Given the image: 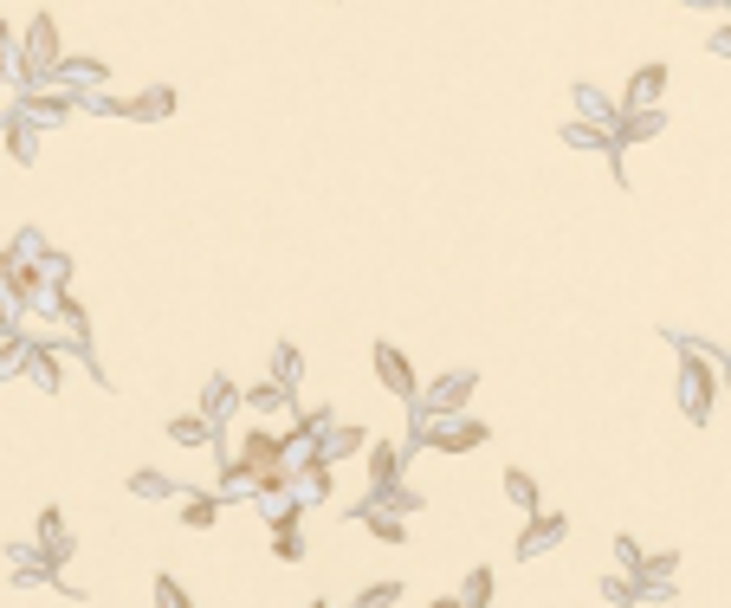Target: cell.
<instances>
[{"label": "cell", "mask_w": 731, "mask_h": 608, "mask_svg": "<svg viewBox=\"0 0 731 608\" xmlns=\"http://www.w3.org/2000/svg\"><path fill=\"white\" fill-rule=\"evenodd\" d=\"M505 499H512L518 511H537V505H544V492H537V479L524 473V466H505Z\"/></svg>", "instance_id": "d6986e66"}, {"label": "cell", "mask_w": 731, "mask_h": 608, "mask_svg": "<svg viewBox=\"0 0 731 608\" xmlns=\"http://www.w3.org/2000/svg\"><path fill=\"white\" fill-rule=\"evenodd\" d=\"M13 324V311H7V298H0V330H7Z\"/></svg>", "instance_id": "4dcf8cb0"}, {"label": "cell", "mask_w": 731, "mask_h": 608, "mask_svg": "<svg viewBox=\"0 0 731 608\" xmlns=\"http://www.w3.org/2000/svg\"><path fill=\"white\" fill-rule=\"evenodd\" d=\"M667 91V65H641V72L628 78V98H622V110H654V98Z\"/></svg>", "instance_id": "5bb4252c"}, {"label": "cell", "mask_w": 731, "mask_h": 608, "mask_svg": "<svg viewBox=\"0 0 731 608\" xmlns=\"http://www.w3.org/2000/svg\"><path fill=\"white\" fill-rule=\"evenodd\" d=\"M130 492L136 499H175L182 486H175L169 473H156V466H143V473H130Z\"/></svg>", "instance_id": "7402d4cb"}, {"label": "cell", "mask_w": 731, "mask_h": 608, "mask_svg": "<svg viewBox=\"0 0 731 608\" xmlns=\"http://www.w3.org/2000/svg\"><path fill=\"white\" fill-rule=\"evenodd\" d=\"M712 408H719V363L699 343H680V414L712 421Z\"/></svg>", "instance_id": "6da1fadb"}, {"label": "cell", "mask_w": 731, "mask_h": 608, "mask_svg": "<svg viewBox=\"0 0 731 608\" xmlns=\"http://www.w3.org/2000/svg\"><path fill=\"white\" fill-rule=\"evenodd\" d=\"M220 499H240V492H253V466L240 460V453H233V460H220Z\"/></svg>", "instance_id": "ffe728a7"}, {"label": "cell", "mask_w": 731, "mask_h": 608, "mask_svg": "<svg viewBox=\"0 0 731 608\" xmlns=\"http://www.w3.org/2000/svg\"><path fill=\"white\" fill-rule=\"evenodd\" d=\"M285 453H292V447H285V434H272V427H253V434L240 440V460L253 466V479L272 473V466H285Z\"/></svg>", "instance_id": "30bf717a"}, {"label": "cell", "mask_w": 731, "mask_h": 608, "mask_svg": "<svg viewBox=\"0 0 731 608\" xmlns=\"http://www.w3.org/2000/svg\"><path fill=\"white\" fill-rule=\"evenodd\" d=\"M156 608H195V596H188L175 576H156Z\"/></svg>", "instance_id": "83f0119b"}, {"label": "cell", "mask_w": 731, "mask_h": 608, "mask_svg": "<svg viewBox=\"0 0 731 608\" xmlns=\"http://www.w3.org/2000/svg\"><path fill=\"white\" fill-rule=\"evenodd\" d=\"M686 7H725V0H686Z\"/></svg>", "instance_id": "1f68e13d"}, {"label": "cell", "mask_w": 731, "mask_h": 608, "mask_svg": "<svg viewBox=\"0 0 731 608\" xmlns=\"http://www.w3.org/2000/svg\"><path fill=\"white\" fill-rule=\"evenodd\" d=\"M641 557H647V550L634 544V537H615V563H622V576H634V570H641Z\"/></svg>", "instance_id": "f1b7e54d"}, {"label": "cell", "mask_w": 731, "mask_h": 608, "mask_svg": "<svg viewBox=\"0 0 731 608\" xmlns=\"http://www.w3.org/2000/svg\"><path fill=\"white\" fill-rule=\"evenodd\" d=\"M369 369H376V382L395 395V402H415L421 395V376H415V363H408L395 343H369Z\"/></svg>", "instance_id": "5b68a950"}, {"label": "cell", "mask_w": 731, "mask_h": 608, "mask_svg": "<svg viewBox=\"0 0 731 608\" xmlns=\"http://www.w3.org/2000/svg\"><path fill=\"white\" fill-rule=\"evenodd\" d=\"M123 110H130V117H169V110H175V91H169V85H162V91H143V98L123 104Z\"/></svg>", "instance_id": "d4e9b609"}, {"label": "cell", "mask_w": 731, "mask_h": 608, "mask_svg": "<svg viewBox=\"0 0 731 608\" xmlns=\"http://www.w3.org/2000/svg\"><path fill=\"white\" fill-rule=\"evenodd\" d=\"M427 608H466V602H460V596H434Z\"/></svg>", "instance_id": "f546056e"}, {"label": "cell", "mask_w": 731, "mask_h": 608, "mask_svg": "<svg viewBox=\"0 0 731 608\" xmlns=\"http://www.w3.org/2000/svg\"><path fill=\"white\" fill-rule=\"evenodd\" d=\"M272 557L279 563H305V531H272Z\"/></svg>", "instance_id": "4316f807"}, {"label": "cell", "mask_w": 731, "mask_h": 608, "mask_svg": "<svg viewBox=\"0 0 731 608\" xmlns=\"http://www.w3.org/2000/svg\"><path fill=\"white\" fill-rule=\"evenodd\" d=\"M39 311H46L52 324L65 330V337H72V350H91V317H85V304H78L72 292H65V285H52V292H46V304H39Z\"/></svg>", "instance_id": "ba28073f"}, {"label": "cell", "mask_w": 731, "mask_h": 608, "mask_svg": "<svg viewBox=\"0 0 731 608\" xmlns=\"http://www.w3.org/2000/svg\"><path fill=\"white\" fill-rule=\"evenodd\" d=\"M376 505H382V511H395V518H402V511H427V492H421V486H389V492H382Z\"/></svg>", "instance_id": "603a6c76"}, {"label": "cell", "mask_w": 731, "mask_h": 608, "mask_svg": "<svg viewBox=\"0 0 731 608\" xmlns=\"http://www.w3.org/2000/svg\"><path fill=\"white\" fill-rule=\"evenodd\" d=\"M563 537H570V518H563V511H524V524H518V563H537V557H550V550L563 544Z\"/></svg>", "instance_id": "277c9868"}, {"label": "cell", "mask_w": 731, "mask_h": 608, "mask_svg": "<svg viewBox=\"0 0 731 608\" xmlns=\"http://www.w3.org/2000/svg\"><path fill=\"white\" fill-rule=\"evenodd\" d=\"M298 376H305V356H298V343H279V350H272V376H266V382H279V389L298 395Z\"/></svg>", "instance_id": "ac0fdd59"}, {"label": "cell", "mask_w": 731, "mask_h": 608, "mask_svg": "<svg viewBox=\"0 0 731 608\" xmlns=\"http://www.w3.org/2000/svg\"><path fill=\"white\" fill-rule=\"evenodd\" d=\"M26 350H33V330L13 317V324L0 330V382H7V376H26Z\"/></svg>", "instance_id": "7c38bea8"}, {"label": "cell", "mask_w": 731, "mask_h": 608, "mask_svg": "<svg viewBox=\"0 0 731 608\" xmlns=\"http://www.w3.org/2000/svg\"><path fill=\"white\" fill-rule=\"evenodd\" d=\"M220 511H227L220 492H182V524H188V531H214Z\"/></svg>", "instance_id": "2e32d148"}, {"label": "cell", "mask_w": 731, "mask_h": 608, "mask_svg": "<svg viewBox=\"0 0 731 608\" xmlns=\"http://www.w3.org/2000/svg\"><path fill=\"white\" fill-rule=\"evenodd\" d=\"M402 602V583H363V596H356V608H395Z\"/></svg>", "instance_id": "484cf974"}, {"label": "cell", "mask_w": 731, "mask_h": 608, "mask_svg": "<svg viewBox=\"0 0 731 608\" xmlns=\"http://www.w3.org/2000/svg\"><path fill=\"white\" fill-rule=\"evenodd\" d=\"M65 356H72V343L33 337V350H26V376H33L46 395H59V389H65Z\"/></svg>", "instance_id": "8992f818"}, {"label": "cell", "mask_w": 731, "mask_h": 608, "mask_svg": "<svg viewBox=\"0 0 731 608\" xmlns=\"http://www.w3.org/2000/svg\"><path fill=\"white\" fill-rule=\"evenodd\" d=\"M169 440H175V447H214V440H220V427L208 421V414H195V408H188V414H169Z\"/></svg>", "instance_id": "4fadbf2b"}, {"label": "cell", "mask_w": 731, "mask_h": 608, "mask_svg": "<svg viewBox=\"0 0 731 608\" xmlns=\"http://www.w3.org/2000/svg\"><path fill=\"white\" fill-rule=\"evenodd\" d=\"M492 427L473 421V414H447V421H415L408 427V447H434V453H473L486 447Z\"/></svg>", "instance_id": "7a4b0ae2"}, {"label": "cell", "mask_w": 731, "mask_h": 608, "mask_svg": "<svg viewBox=\"0 0 731 608\" xmlns=\"http://www.w3.org/2000/svg\"><path fill=\"white\" fill-rule=\"evenodd\" d=\"M602 602H609V608H634V602H641L634 576H622V570H615V576H602Z\"/></svg>", "instance_id": "cb8c5ba5"}, {"label": "cell", "mask_w": 731, "mask_h": 608, "mask_svg": "<svg viewBox=\"0 0 731 608\" xmlns=\"http://www.w3.org/2000/svg\"><path fill=\"white\" fill-rule=\"evenodd\" d=\"M408 453H415L408 440H376V447H369V492H363V499H382L389 486H402Z\"/></svg>", "instance_id": "52a82bcc"}, {"label": "cell", "mask_w": 731, "mask_h": 608, "mask_svg": "<svg viewBox=\"0 0 731 608\" xmlns=\"http://www.w3.org/2000/svg\"><path fill=\"white\" fill-rule=\"evenodd\" d=\"M492 589H499V583H492V570H486V563H473L466 583H460V602L466 608H492Z\"/></svg>", "instance_id": "44dd1931"}, {"label": "cell", "mask_w": 731, "mask_h": 608, "mask_svg": "<svg viewBox=\"0 0 731 608\" xmlns=\"http://www.w3.org/2000/svg\"><path fill=\"white\" fill-rule=\"evenodd\" d=\"M473 389H479V369H447L434 389L415 395V421H447V414H466Z\"/></svg>", "instance_id": "3957f363"}, {"label": "cell", "mask_w": 731, "mask_h": 608, "mask_svg": "<svg viewBox=\"0 0 731 608\" xmlns=\"http://www.w3.org/2000/svg\"><path fill=\"white\" fill-rule=\"evenodd\" d=\"M356 524H369V537H376V544H408V518H395V511H382L376 499H363L350 511Z\"/></svg>", "instance_id": "8fae6325"}, {"label": "cell", "mask_w": 731, "mask_h": 608, "mask_svg": "<svg viewBox=\"0 0 731 608\" xmlns=\"http://www.w3.org/2000/svg\"><path fill=\"white\" fill-rule=\"evenodd\" d=\"M305 608H330V602H324V596H317V602H305Z\"/></svg>", "instance_id": "d6a6232c"}, {"label": "cell", "mask_w": 731, "mask_h": 608, "mask_svg": "<svg viewBox=\"0 0 731 608\" xmlns=\"http://www.w3.org/2000/svg\"><path fill=\"white\" fill-rule=\"evenodd\" d=\"M195 414H208V421L220 427V421H227V414H240V389H233V382H227V376H214V382H208V389H201V402H195Z\"/></svg>", "instance_id": "e0dca14e"}, {"label": "cell", "mask_w": 731, "mask_h": 608, "mask_svg": "<svg viewBox=\"0 0 731 608\" xmlns=\"http://www.w3.org/2000/svg\"><path fill=\"white\" fill-rule=\"evenodd\" d=\"M240 408L259 414V421H272V414L292 408V389H279V382H253V389H240Z\"/></svg>", "instance_id": "9a60e30c"}, {"label": "cell", "mask_w": 731, "mask_h": 608, "mask_svg": "<svg viewBox=\"0 0 731 608\" xmlns=\"http://www.w3.org/2000/svg\"><path fill=\"white\" fill-rule=\"evenodd\" d=\"M363 447H369V434H363V427H350V421H330L324 434L311 440V453H317V460H324V466L350 460V453H363Z\"/></svg>", "instance_id": "9c48e42d"}]
</instances>
